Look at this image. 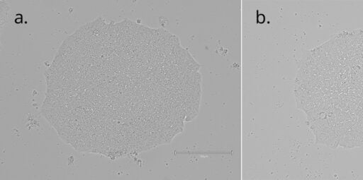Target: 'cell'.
<instances>
[{"label": "cell", "mask_w": 363, "mask_h": 180, "mask_svg": "<svg viewBox=\"0 0 363 180\" xmlns=\"http://www.w3.org/2000/svg\"><path fill=\"white\" fill-rule=\"evenodd\" d=\"M295 91L318 143L363 146V29L340 32L309 50Z\"/></svg>", "instance_id": "obj_2"}, {"label": "cell", "mask_w": 363, "mask_h": 180, "mask_svg": "<svg viewBox=\"0 0 363 180\" xmlns=\"http://www.w3.org/2000/svg\"><path fill=\"white\" fill-rule=\"evenodd\" d=\"M172 42L131 20L82 25L46 71L43 116L74 149L113 159L167 141L189 86Z\"/></svg>", "instance_id": "obj_1"}]
</instances>
